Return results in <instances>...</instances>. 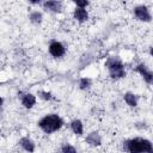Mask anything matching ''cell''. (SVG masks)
<instances>
[{"label":"cell","mask_w":153,"mask_h":153,"mask_svg":"<svg viewBox=\"0 0 153 153\" xmlns=\"http://www.w3.org/2000/svg\"><path fill=\"white\" fill-rule=\"evenodd\" d=\"M124 149L129 153H152V143L147 139H133L126 142Z\"/></svg>","instance_id":"obj_1"},{"label":"cell","mask_w":153,"mask_h":153,"mask_svg":"<svg viewBox=\"0 0 153 153\" xmlns=\"http://www.w3.org/2000/svg\"><path fill=\"white\" fill-rule=\"evenodd\" d=\"M62 124H63L62 120H61L57 115H55V114H51V115H48V116L43 117V118L39 121V123H38V126H39L45 133H48V134L56 131L57 129L61 128Z\"/></svg>","instance_id":"obj_2"},{"label":"cell","mask_w":153,"mask_h":153,"mask_svg":"<svg viewBox=\"0 0 153 153\" xmlns=\"http://www.w3.org/2000/svg\"><path fill=\"white\" fill-rule=\"evenodd\" d=\"M49 53L54 56V57H60L65 54V47L57 42V41H53L49 45Z\"/></svg>","instance_id":"obj_3"},{"label":"cell","mask_w":153,"mask_h":153,"mask_svg":"<svg viewBox=\"0 0 153 153\" xmlns=\"http://www.w3.org/2000/svg\"><path fill=\"white\" fill-rule=\"evenodd\" d=\"M134 12H135V16L137 19H140L142 22H149L151 20V14H149L146 6H137Z\"/></svg>","instance_id":"obj_4"},{"label":"cell","mask_w":153,"mask_h":153,"mask_svg":"<svg viewBox=\"0 0 153 153\" xmlns=\"http://www.w3.org/2000/svg\"><path fill=\"white\" fill-rule=\"evenodd\" d=\"M136 71L143 76V79H145L148 84H152V81H153V75H152V73L147 69V67H146L145 65H139L137 68H136Z\"/></svg>","instance_id":"obj_5"},{"label":"cell","mask_w":153,"mask_h":153,"mask_svg":"<svg viewBox=\"0 0 153 153\" xmlns=\"http://www.w3.org/2000/svg\"><path fill=\"white\" fill-rule=\"evenodd\" d=\"M124 74H126V72H124V68H123L122 65L116 66V67H114V68H110V76L114 78V79L123 78Z\"/></svg>","instance_id":"obj_6"},{"label":"cell","mask_w":153,"mask_h":153,"mask_svg":"<svg viewBox=\"0 0 153 153\" xmlns=\"http://www.w3.org/2000/svg\"><path fill=\"white\" fill-rule=\"evenodd\" d=\"M35 103H36V98H35V96L31 94V93H27V94H25V96L22 98V104H23L25 108H27V109L32 108V106L35 105Z\"/></svg>","instance_id":"obj_7"},{"label":"cell","mask_w":153,"mask_h":153,"mask_svg":"<svg viewBox=\"0 0 153 153\" xmlns=\"http://www.w3.org/2000/svg\"><path fill=\"white\" fill-rule=\"evenodd\" d=\"M74 18H75L78 22L82 23V22H85V20L88 18V14H87L86 10L78 7V8H75V11H74Z\"/></svg>","instance_id":"obj_8"},{"label":"cell","mask_w":153,"mask_h":153,"mask_svg":"<svg viewBox=\"0 0 153 153\" xmlns=\"http://www.w3.org/2000/svg\"><path fill=\"white\" fill-rule=\"evenodd\" d=\"M86 142L91 146H99L102 140H100V136L97 134V133H91L87 137H86Z\"/></svg>","instance_id":"obj_9"},{"label":"cell","mask_w":153,"mask_h":153,"mask_svg":"<svg viewBox=\"0 0 153 153\" xmlns=\"http://www.w3.org/2000/svg\"><path fill=\"white\" fill-rule=\"evenodd\" d=\"M20 145H22V147H23L25 151H27V152H33V151H35V143H33L32 140H30L29 137L22 139V140H20Z\"/></svg>","instance_id":"obj_10"},{"label":"cell","mask_w":153,"mask_h":153,"mask_svg":"<svg viewBox=\"0 0 153 153\" xmlns=\"http://www.w3.org/2000/svg\"><path fill=\"white\" fill-rule=\"evenodd\" d=\"M44 7L50 11H54V12H60L61 2L60 1H47V2H44Z\"/></svg>","instance_id":"obj_11"},{"label":"cell","mask_w":153,"mask_h":153,"mask_svg":"<svg viewBox=\"0 0 153 153\" xmlns=\"http://www.w3.org/2000/svg\"><path fill=\"white\" fill-rule=\"evenodd\" d=\"M71 127H72V130H73L75 134H78V135H81L82 131H84L82 123H81V121H79V120H74V121L71 123Z\"/></svg>","instance_id":"obj_12"},{"label":"cell","mask_w":153,"mask_h":153,"mask_svg":"<svg viewBox=\"0 0 153 153\" xmlns=\"http://www.w3.org/2000/svg\"><path fill=\"white\" fill-rule=\"evenodd\" d=\"M120 65H122V62H121V60L117 57V56H114V57H109V60L106 61V63H105V66L110 69V68H114V67H116V66H120Z\"/></svg>","instance_id":"obj_13"},{"label":"cell","mask_w":153,"mask_h":153,"mask_svg":"<svg viewBox=\"0 0 153 153\" xmlns=\"http://www.w3.org/2000/svg\"><path fill=\"white\" fill-rule=\"evenodd\" d=\"M124 100H126V103L129 105V106H136V97L133 94V93H130V92H128V93H126L124 94Z\"/></svg>","instance_id":"obj_14"},{"label":"cell","mask_w":153,"mask_h":153,"mask_svg":"<svg viewBox=\"0 0 153 153\" xmlns=\"http://www.w3.org/2000/svg\"><path fill=\"white\" fill-rule=\"evenodd\" d=\"M30 19L32 23H39L42 20V14L39 12H33V13H31Z\"/></svg>","instance_id":"obj_15"},{"label":"cell","mask_w":153,"mask_h":153,"mask_svg":"<svg viewBox=\"0 0 153 153\" xmlns=\"http://www.w3.org/2000/svg\"><path fill=\"white\" fill-rule=\"evenodd\" d=\"M62 153H76V151H75V148H74L73 146H71V145H65V146L62 147Z\"/></svg>","instance_id":"obj_16"},{"label":"cell","mask_w":153,"mask_h":153,"mask_svg":"<svg viewBox=\"0 0 153 153\" xmlns=\"http://www.w3.org/2000/svg\"><path fill=\"white\" fill-rule=\"evenodd\" d=\"M90 85H91V80H90V79L82 78V79L80 80V87H81L82 90H84V88H87Z\"/></svg>","instance_id":"obj_17"},{"label":"cell","mask_w":153,"mask_h":153,"mask_svg":"<svg viewBox=\"0 0 153 153\" xmlns=\"http://www.w3.org/2000/svg\"><path fill=\"white\" fill-rule=\"evenodd\" d=\"M39 94H41V97H42L43 99H45V100H49V99H51V94H50L49 92H45V91H41V92H39Z\"/></svg>","instance_id":"obj_18"},{"label":"cell","mask_w":153,"mask_h":153,"mask_svg":"<svg viewBox=\"0 0 153 153\" xmlns=\"http://www.w3.org/2000/svg\"><path fill=\"white\" fill-rule=\"evenodd\" d=\"M76 5L79 6V8H84L85 6L88 5V2L87 1H76Z\"/></svg>","instance_id":"obj_19"},{"label":"cell","mask_w":153,"mask_h":153,"mask_svg":"<svg viewBox=\"0 0 153 153\" xmlns=\"http://www.w3.org/2000/svg\"><path fill=\"white\" fill-rule=\"evenodd\" d=\"M1 105H2V98L0 97V106H1Z\"/></svg>","instance_id":"obj_20"}]
</instances>
